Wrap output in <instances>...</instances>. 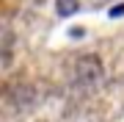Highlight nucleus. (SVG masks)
Returning a JSON list of instances; mask_svg holds the SVG:
<instances>
[{"label":"nucleus","mask_w":124,"mask_h":122,"mask_svg":"<svg viewBox=\"0 0 124 122\" xmlns=\"http://www.w3.org/2000/svg\"><path fill=\"white\" fill-rule=\"evenodd\" d=\"M105 75V69H102V61L97 56H80L77 64H75V81L83 86V89H91V86L99 83V78Z\"/></svg>","instance_id":"f257e3e1"},{"label":"nucleus","mask_w":124,"mask_h":122,"mask_svg":"<svg viewBox=\"0 0 124 122\" xmlns=\"http://www.w3.org/2000/svg\"><path fill=\"white\" fill-rule=\"evenodd\" d=\"M110 17H124V3L113 6V9H110Z\"/></svg>","instance_id":"7ed1b4c3"},{"label":"nucleus","mask_w":124,"mask_h":122,"mask_svg":"<svg viewBox=\"0 0 124 122\" xmlns=\"http://www.w3.org/2000/svg\"><path fill=\"white\" fill-rule=\"evenodd\" d=\"M77 0H55V9H58V14L61 17H69V14H75L77 11Z\"/></svg>","instance_id":"f03ea898"}]
</instances>
